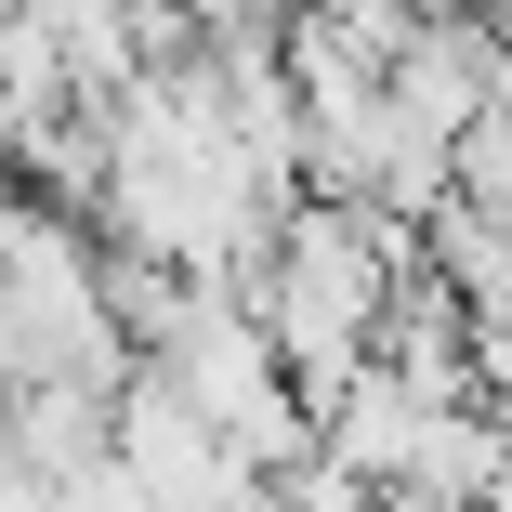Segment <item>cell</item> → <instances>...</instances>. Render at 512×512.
Masks as SVG:
<instances>
[{
	"label": "cell",
	"instance_id": "6da1fadb",
	"mask_svg": "<svg viewBox=\"0 0 512 512\" xmlns=\"http://www.w3.org/2000/svg\"><path fill=\"white\" fill-rule=\"evenodd\" d=\"M119 460V394L106 381H40V394H14V473L53 499V486H79V473H106Z\"/></svg>",
	"mask_w": 512,
	"mask_h": 512
},
{
	"label": "cell",
	"instance_id": "7a4b0ae2",
	"mask_svg": "<svg viewBox=\"0 0 512 512\" xmlns=\"http://www.w3.org/2000/svg\"><path fill=\"white\" fill-rule=\"evenodd\" d=\"M421 263L473 302V329H512V211H473V197H447V211L421 224Z\"/></svg>",
	"mask_w": 512,
	"mask_h": 512
},
{
	"label": "cell",
	"instance_id": "3957f363",
	"mask_svg": "<svg viewBox=\"0 0 512 512\" xmlns=\"http://www.w3.org/2000/svg\"><path fill=\"white\" fill-rule=\"evenodd\" d=\"M0 512H53V499H40V486H27V473H14V486H0Z\"/></svg>",
	"mask_w": 512,
	"mask_h": 512
}]
</instances>
